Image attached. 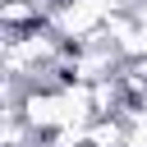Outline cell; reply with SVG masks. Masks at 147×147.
<instances>
[{"instance_id":"obj_1","label":"cell","mask_w":147,"mask_h":147,"mask_svg":"<svg viewBox=\"0 0 147 147\" xmlns=\"http://www.w3.org/2000/svg\"><path fill=\"white\" fill-rule=\"evenodd\" d=\"M129 18H133V28H138V37L147 41V0H133V5H129Z\"/></svg>"}]
</instances>
